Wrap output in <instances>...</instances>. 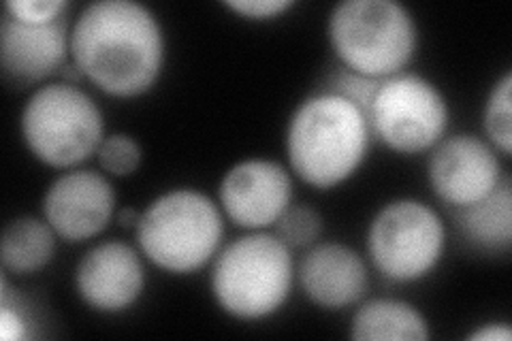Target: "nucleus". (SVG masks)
Returning <instances> with one entry per match:
<instances>
[{"instance_id": "1", "label": "nucleus", "mask_w": 512, "mask_h": 341, "mask_svg": "<svg viewBox=\"0 0 512 341\" xmlns=\"http://www.w3.org/2000/svg\"><path fill=\"white\" fill-rule=\"evenodd\" d=\"M71 60L105 94L135 99L150 92L163 75V24L137 0H94L71 26Z\"/></svg>"}, {"instance_id": "2", "label": "nucleus", "mask_w": 512, "mask_h": 341, "mask_svg": "<svg viewBox=\"0 0 512 341\" xmlns=\"http://www.w3.org/2000/svg\"><path fill=\"white\" fill-rule=\"evenodd\" d=\"M372 137L363 111L338 94L318 92L301 101L288 120V165L301 182L329 190L348 182L363 167Z\"/></svg>"}, {"instance_id": "3", "label": "nucleus", "mask_w": 512, "mask_h": 341, "mask_svg": "<svg viewBox=\"0 0 512 341\" xmlns=\"http://www.w3.org/2000/svg\"><path fill=\"white\" fill-rule=\"evenodd\" d=\"M291 248L278 237L252 231L224 246L212 261L210 288L224 314L263 320L280 312L295 284Z\"/></svg>"}, {"instance_id": "4", "label": "nucleus", "mask_w": 512, "mask_h": 341, "mask_svg": "<svg viewBox=\"0 0 512 341\" xmlns=\"http://www.w3.org/2000/svg\"><path fill=\"white\" fill-rule=\"evenodd\" d=\"M224 237L222 209L195 188L167 190L141 211L139 252L167 273H195L212 263Z\"/></svg>"}, {"instance_id": "5", "label": "nucleus", "mask_w": 512, "mask_h": 341, "mask_svg": "<svg viewBox=\"0 0 512 341\" xmlns=\"http://www.w3.org/2000/svg\"><path fill=\"white\" fill-rule=\"evenodd\" d=\"M327 35L344 69L378 79L404 73L419 47L414 15L397 0H342Z\"/></svg>"}, {"instance_id": "6", "label": "nucleus", "mask_w": 512, "mask_h": 341, "mask_svg": "<svg viewBox=\"0 0 512 341\" xmlns=\"http://www.w3.org/2000/svg\"><path fill=\"white\" fill-rule=\"evenodd\" d=\"M20 131L28 152L54 169L82 165L107 137L101 107L73 81H52L32 92Z\"/></svg>"}, {"instance_id": "7", "label": "nucleus", "mask_w": 512, "mask_h": 341, "mask_svg": "<svg viewBox=\"0 0 512 341\" xmlns=\"http://www.w3.org/2000/svg\"><path fill=\"white\" fill-rule=\"evenodd\" d=\"M365 243L367 256L384 278L410 284L427 278L442 261L446 229L431 205L395 199L376 211Z\"/></svg>"}, {"instance_id": "8", "label": "nucleus", "mask_w": 512, "mask_h": 341, "mask_svg": "<svg viewBox=\"0 0 512 341\" xmlns=\"http://www.w3.org/2000/svg\"><path fill=\"white\" fill-rule=\"evenodd\" d=\"M372 135L399 154L434 150L451 122V105L434 81L416 73L382 79L370 109Z\"/></svg>"}, {"instance_id": "9", "label": "nucleus", "mask_w": 512, "mask_h": 341, "mask_svg": "<svg viewBox=\"0 0 512 341\" xmlns=\"http://www.w3.org/2000/svg\"><path fill=\"white\" fill-rule=\"evenodd\" d=\"M218 201L222 214L242 229H269L293 205L291 173L269 158L235 162L222 177Z\"/></svg>"}, {"instance_id": "10", "label": "nucleus", "mask_w": 512, "mask_h": 341, "mask_svg": "<svg viewBox=\"0 0 512 341\" xmlns=\"http://www.w3.org/2000/svg\"><path fill=\"white\" fill-rule=\"evenodd\" d=\"M429 184L451 209L485 199L506 177L495 148L476 135L442 139L429 158Z\"/></svg>"}, {"instance_id": "11", "label": "nucleus", "mask_w": 512, "mask_h": 341, "mask_svg": "<svg viewBox=\"0 0 512 341\" xmlns=\"http://www.w3.org/2000/svg\"><path fill=\"white\" fill-rule=\"evenodd\" d=\"M116 214V190L96 171L62 173L43 194V218L58 239L69 243L101 235Z\"/></svg>"}, {"instance_id": "12", "label": "nucleus", "mask_w": 512, "mask_h": 341, "mask_svg": "<svg viewBox=\"0 0 512 341\" xmlns=\"http://www.w3.org/2000/svg\"><path fill=\"white\" fill-rule=\"evenodd\" d=\"M75 290L94 312H126L146 290L141 254L124 241L96 243L77 263Z\"/></svg>"}, {"instance_id": "13", "label": "nucleus", "mask_w": 512, "mask_h": 341, "mask_svg": "<svg viewBox=\"0 0 512 341\" xmlns=\"http://www.w3.org/2000/svg\"><path fill=\"white\" fill-rule=\"evenodd\" d=\"M71 54L67 18L52 24H26L5 13L0 22V64L15 86H32L52 77Z\"/></svg>"}, {"instance_id": "14", "label": "nucleus", "mask_w": 512, "mask_h": 341, "mask_svg": "<svg viewBox=\"0 0 512 341\" xmlns=\"http://www.w3.org/2000/svg\"><path fill=\"white\" fill-rule=\"evenodd\" d=\"M295 273L306 297L325 310H344L359 303L370 286L363 256L335 241L310 246Z\"/></svg>"}, {"instance_id": "15", "label": "nucleus", "mask_w": 512, "mask_h": 341, "mask_svg": "<svg viewBox=\"0 0 512 341\" xmlns=\"http://www.w3.org/2000/svg\"><path fill=\"white\" fill-rule=\"evenodd\" d=\"M463 239L478 252L508 254L512 246V182L506 175L491 194L468 207L453 209Z\"/></svg>"}, {"instance_id": "16", "label": "nucleus", "mask_w": 512, "mask_h": 341, "mask_svg": "<svg viewBox=\"0 0 512 341\" xmlns=\"http://www.w3.org/2000/svg\"><path fill=\"white\" fill-rule=\"evenodd\" d=\"M350 337L357 341H425L431 337L427 318L408 301H365L350 320Z\"/></svg>"}, {"instance_id": "17", "label": "nucleus", "mask_w": 512, "mask_h": 341, "mask_svg": "<svg viewBox=\"0 0 512 341\" xmlns=\"http://www.w3.org/2000/svg\"><path fill=\"white\" fill-rule=\"evenodd\" d=\"M58 235L45 218L22 216L11 220L0 237V261L7 273L30 275L45 269L56 254Z\"/></svg>"}, {"instance_id": "18", "label": "nucleus", "mask_w": 512, "mask_h": 341, "mask_svg": "<svg viewBox=\"0 0 512 341\" xmlns=\"http://www.w3.org/2000/svg\"><path fill=\"white\" fill-rule=\"evenodd\" d=\"M510 94H512V73L506 71L498 81H495L483 109V128L489 137V143L502 156L512 154V109H510Z\"/></svg>"}, {"instance_id": "19", "label": "nucleus", "mask_w": 512, "mask_h": 341, "mask_svg": "<svg viewBox=\"0 0 512 341\" xmlns=\"http://www.w3.org/2000/svg\"><path fill=\"white\" fill-rule=\"evenodd\" d=\"M274 226L276 235L288 248H306L316 243L320 231H323V220L312 207L291 205Z\"/></svg>"}, {"instance_id": "20", "label": "nucleus", "mask_w": 512, "mask_h": 341, "mask_svg": "<svg viewBox=\"0 0 512 341\" xmlns=\"http://www.w3.org/2000/svg\"><path fill=\"white\" fill-rule=\"evenodd\" d=\"M96 154H99L101 167L109 175H116V177L133 175L141 167V158H143L139 141L124 133L107 135Z\"/></svg>"}, {"instance_id": "21", "label": "nucleus", "mask_w": 512, "mask_h": 341, "mask_svg": "<svg viewBox=\"0 0 512 341\" xmlns=\"http://www.w3.org/2000/svg\"><path fill=\"white\" fill-rule=\"evenodd\" d=\"M380 84H382V79H378V77H367V75L355 73L350 69H340L329 77L323 92L342 96V99H346L359 111H363L365 116H370V109L374 105Z\"/></svg>"}, {"instance_id": "22", "label": "nucleus", "mask_w": 512, "mask_h": 341, "mask_svg": "<svg viewBox=\"0 0 512 341\" xmlns=\"http://www.w3.org/2000/svg\"><path fill=\"white\" fill-rule=\"evenodd\" d=\"M67 0H9L5 13L26 24H52L64 18Z\"/></svg>"}, {"instance_id": "23", "label": "nucleus", "mask_w": 512, "mask_h": 341, "mask_svg": "<svg viewBox=\"0 0 512 341\" xmlns=\"http://www.w3.org/2000/svg\"><path fill=\"white\" fill-rule=\"evenodd\" d=\"M224 5L248 20H271L293 9L295 3L293 0H227Z\"/></svg>"}, {"instance_id": "24", "label": "nucleus", "mask_w": 512, "mask_h": 341, "mask_svg": "<svg viewBox=\"0 0 512 341\" xmlns=\"http://www.w3.org/2000/svg\"><path fill=\"white\" fill-rule=\"evenodd\" d=\"M0 337L5 341H22L28 337V322L20 310H13L9 301L0 307Z\"/></svg>"}, {"instance_id": "25", "label": "nucleus", "mask_w": 512, "mask_h": 341, "mask_svg": "<svg viewBox=\"0 0 512 341\" xmlns=\"http://www.w3.org/2000/svg\"><path fill=\"white\" fill-rule=\"evenodd\" d=\"M470 341H510L512 329L504 322H489L468 335Z\"/></svg>"}, {"instance_id": "26", "label": "nucleus", "mask_w": 512, "mask_h": 341, "mask_svg": "<svg viewBox=\"0 0 512 341\" xmlns=\"http://www.w3.org/2000/svg\"><path fill=\"white\" fill-rule=\"evenodd\" d=\"M139 216H141V211H137L135 207H122L116 214L120 226H124V229H131V226H135V229H137Z\"/></svg>"}]
</instances>
